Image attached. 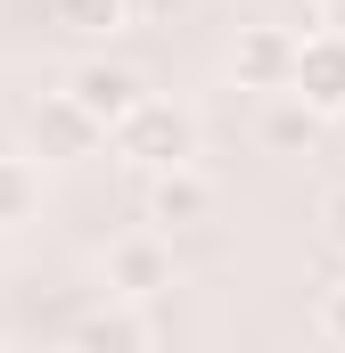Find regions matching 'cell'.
<instances>
[{"mask_svg": "<svg viewBox=\"0 0 345 353\" xmlns=\"http://www.w3.org/2000/svg\"><path fill=\"white\" fill-rule=\"evenodd\" d=\"M75 337H83V345H148V321H132V312H99V321H83Z\"/></svg>", "mask_w": 345, "mask_h": 353, "instance_id": "obj_11", "label": "cell"}, {"mask_svg": "<svg viewBox=\"0 0 345 353\" xmlns=\"http://www.w3.org/2000/svg\"><path fill=\"white\" fill-rule=\"evenodd\" d=\"M165 8H172V0H132V17H165Z\"/></svg>", "mask_w": 345, "mask_h": 353, "instance_id": "obj_14", "label": "cell"}, {"mask_svg": "<svg viewBox=\"0 0 345 353\" xmlns=\"http://www.w3.org/2000/svg\"><path fill=\"white\" fill-rule=\"evenodd\" d=\"M165 288H172V247L157 239V230H132V239L107 247V296L148 304V296H165Z\"/></svg>", "mask_w": 345, "mask_h": 353, "instance_id": "obj_2", "label": "cell"}, {"mask_svg": "<svg viewBox=\"0 0 345 353\" xmlns=\"http://www.w3.org/2000/svg\"><path fill=\"white\" fill-rule=\"evenodd\" d=\"M337 8H345V0H337Z\"/></svg>", "mask_w": 345, "mask_h": 353, "instance_id": "obj_17", "label": "cell"}, {"mask_svg": "<svg viewBox=\"0 0 345 353\" xmlns=\"http://www.w3.org/2000/svg\"><path fill=\"white\" fill-rule=\"evenodd\" d=\"M337 123H345V107H337Z\"/></svg>", "mask_w": 345, "mask_h": 353, "instance_id": "obj_15", "label": "cell"}, {"mask_svg": "<svg viewBox=\"0 0 345 353\" xmlns=\"http://www.w3.org/2000/svg\"><path fill=\"white\" fill-rule=\"evenodd\" d=\"M33 214H41V173L25 157H0V230H17Z\"/></svg>", "mask_w": 345, "mask_h": 353, "instance_id": "obj_8", "label": "cell"}, {"mask_svg": "<svg viewBox=\"0 0 345 353\" xmlns=\"http://www.w3.org/2000/svg\"><path fill=\"white\" fill-rule=\"evenodd\" d=\"M321 222H329V247H337V255H345V189H337V197H329V214H321Z\"/></svg>", "mask_w": 345, "mask_h": 353, "instance_id": "obj_13", "label": "cell"}, {"mask_svg": "<svg viewBox=\"0 0 345 353\" xmlns=\"http://www.w3.org/2000/svg\"><path fill=\"white\" fill-rule=\"evenodd\" d=\"M321 329H329V337L345 345V271L329 279V288H321Z\"/></svg>", "mask_w": 345, "mask_h": 353, "instance_id": "obj_12", "label": "cell"}, {"mask_svg": "<svg viewBox=\"0 0 345 353\" xmlns=\"http://www.w3.org/2000/svg\"><path fill=\"white\" fill-rule=\"evenodd\" d=\"M0 329H8V321H0Z\"/></svg>", "mask_w": 345, "mask_h": 353, "instance_id": "obj_16", "label": "cell"}, {"mask_svg": "<svg viewBox=\"0 0 345 353\" xmlns=\"http://www.w3.org/2000/svg\"><path fill=\"white\" fill-rule=\"evenodd\" d=\"M296 41H304V33H279V25L239 33V50H230V74H239L247 90H288V83H296Z\"/></svg>", "mask_w": 345, "mask_h": 353, "instance_id": "obj_3", "label": "cell"}, {"mask_svg": "<svg viewBox=\"0 0 345 353\" xmlns=\"http://www.w3.org/2000/svg\"><path fill=\"white\" fill-rule=\"evenodd\" d=\"M33 132H41V148H50V157H83V148H99V140H107V123L90 115L75 90H58V99L33 115Z\"/></svg>", "mask_w": 345, "mask_h": 353, "instance_id": "obj_6", "label": "cell"}, {"mask_svg": "<svg viewBox=\"0 0 345 353\" xmlns=\"http://www.w3.org/2000/svg\"><path fill=\"white\" fill-rule=\"evenodd\" d=\"M115 157H132V165H148V173H165V165H189V148H197V123L172 107V99H140L115 132Z\"/></svg>", "mask_w": 345, "mask_h": 353, "instance_id": "obj_1", "label": "cell"}, {"mask_svg": "<svg viewBox=\"0 0 345 353\" xmlns=\"http://www.w3.org/2000/svg\"><path fill=\"white\" fill-rule=\"evenodd\" d=\"M66 90L83 99V107H90V115H99V123H107V132H115V123H124V115H132V107L148 99L132 66H75V83H66Z\"/></svg>", "mask_w": 345, "mask_h": 353, "instance_id": "obj_5", "label": "cell"}, {"mask_svg": "<svg viewBox=\"0 0 345 353\" xmlns=\"http://www.w3.org/2000/svg\"><path fill=\"white\" fill-rule=\"evenodd\" d=\"M313 115H321V107L288 90V99H279V107L263 115V140H271V148H304V140H313Z\"/></svg>", "mask_w": 345, "mask_h": 353, "instance_id": "obj_9", "label": "cell"}, {"mask_svg": "<svg viewBox=\"0 0 345 353\" xmlns=\"http://www.w3.org/2000/svg\"><path fill=\"white\" fill-rule=\"evenodd\" d=\"M296 99H313L321 115H337L345 107V33H304L296 41Z\"/></svg>", "mask_w": 345, "mask_h": 353, "instance_id": "obj_4", "label": "cell"}, {"mask_svg": "<svg viewBox=\"0 0 345 353\" xmlns=\"http://www.w3.org/2000/svg\"><path fill=\"white\" fill-rule=\"evenodd\" d=\"M132 17V0H58V25H75V33H115Z\"/></svg>", "mask_w": 345, "mask_h": 353, "instance_id": "obj_10", "label": "cell"}, {"mask_svg": "<svg viewBox=\"0 0 345 353\" xmlns=\"http://www.w3.org/2000/svg\"><path fill=\"white\" fill-rule=\"evenodd\" d=\"M206 205H214V189H206V173H189V165H165L157 189H148V214L157 222H197Z\"/></svg>", "mask_w": 345, "mask_h": 353, "instance_id": "obj_7", "label": "cell"}]
</instances>
